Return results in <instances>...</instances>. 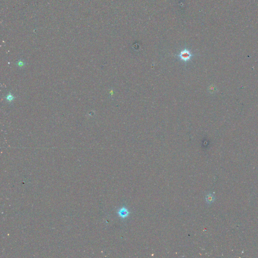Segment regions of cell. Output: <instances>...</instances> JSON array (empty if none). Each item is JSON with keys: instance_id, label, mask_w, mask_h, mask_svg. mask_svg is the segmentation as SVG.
<instances>
[{"instance_id": "obj_1", "label": "cell", "mask_w": 258, "mask_h": 258, "mask_svg": "<svg viewBox=\"0 0 258 258\" xmlns=\"http://www.w3.org/2000/svg\"><path fill=\"white\" fill-rule=\"evenodd\" d=\"M191 57V54L188 50H184L181 52L180 54V57L183 61H189Z\"/></svg>"}, {"instance_id": "obj_2", "label": "cell", "mask_w": 258, "mask_h": 258, "mask_svg": "<svg viewBox=\"0 0 258 258\" xmlns=\"http://www.w3.org/2000/svg\"><path fill=\"white\" fill-rule=\"evenodd\" d=\"M118 214L121 217H122L123 218H125L128 216V215L129 214V212L127 208H126L124 207H123L121 209H120V210L119 211Z\"/></svg>"}, {"instance_id": "obj_3", "label": "cell", "mask_w": 258, "mask_h": 258, "mask_svg": "<svg viewBox=\"0 0 258 258\" xmlns=\"http://www.w3.org/2000/svg\"><path fill=\"white\" fill-rule=\"evenodd\" d=\"M206 200L208 204H210L215 200V197L212 194H208L206 197Z\"/></svg>"}, {"instance_id": "obj_4", "label": "cell", "mask_w": 258, "mask_h": 258, "mask_svg": "<svg viewBox=\"0 0 258 258\" xmlns=\"http://www.w3.org/2000/svg\"><path fill=\"white\" fill-rule=\"evenodd\" d=\"M14 96L11 93L8 94L6 97V100H7L8 102H12L14 100Z\"/></svg>"}, {"instance_id": "obj_5", "label": "cell", "mask_w": 258, "mask_h": 258, "mask_svg": "<svg viewBox=\"0 0 258 258\" xmlns=\"http://www.w3.org/2000/svg\"><path fill=\"white\" fill-rule=\"evenodd\" d=\"M210 91H212V92H214L216 91V87L214 86H211L210 87Z\"/></svg>"}, {"instance_id": "obj_6", "label": "cell", "mask_w": 258, "mask_h": 258, "mask_svg": "<svg viewBox=\"0 0 258 258\" xmlns=\"http://www.w3.org/2000/svg\"><path fill=\"white\" fill-rule=\"evenodd\" d=\"M18 65L19 67H22L24 66V62L21 61H19V62H18Z\"/></svg>"}]
</instances>
